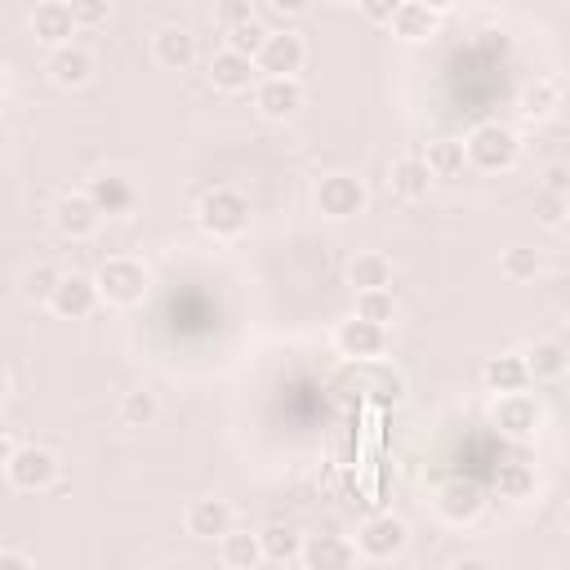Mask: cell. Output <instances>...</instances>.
<instances>
[{
	"mask_svg": "<svg viewBox=\"0 0 570 570\" xmlns=\"http://www.w3.org/2000/svg\"><path fill=\"white\" fill-rule=\"evenodd\" d=\"M298 548H303V534L294 525H263L258 530V557L263 561H289V557H298Z\"/></svg>",
	"mask_w": 570,
	"mask_h": 570,
	"instance_id": "484cf974",
	"label": "cell"
},
{
	"mask_svg": "<svg viewBox=\"0 0 570 570\" xmlns=\"http://www.w3.org/2000/svg\"><path fill=\"white\" fill-rule=\"evenodd\" d=\"M450 570H494V566H490L485 557H459V561H454Z\"/></svg>",
	"mask_w": 570,
	"mask_h": 570,
	"instance_id": "7bdbcfd3",
	"label": "cell"
},
{
	"mask_svg": "<svg viewBox=\"0 0 570 570\" xmlns=\"http://www.w3.org/2000/svg\"><path fill=\"white\" fill-rule=\"evenodd\" d=\"M494 490L503 494V499H525L530 490H534V468L530 463H499V472H494Z\"/></svg>",
	"mask_w": 570,
	"mask_h": 570,
	"instance_id": "f546056e",
	"label": "cell"
},
{
	"mask_svg": "<svg viewBox=\"0 0 570 570\" xmlns=\"http://www.w3.org/2000/svg\"><path fill=\"white\" fill-rule=\"evenodd\" d=\"M303 62H307V45L298 31H267L263 49L254 53V67L263 71V80H294Z\"/></svg>",
	"mask_w": 570,
	"mask_h": 570,
	"instance_id": "277c9868",
	"label": "cell"
},
{
	"mask_svg": "<svg viewBox=\"0 0 570 570\" xmlns=\"http://www.w3.org/2000/svg\"><path fill=\"white\" fill-rule=\"evenodd\" d=\"M521 365L530 379H557L566 370V343L561 338H539L521 352Z\"/></svg>",
	"mask_w": 570,
	"mask_h": 570,
	"instance_id": "603a6c76",
	"label": "cell"
},
{
	"mask_svg": "<svg viewBox=\"0 0 570 570\" xmlns=\"http://www.w3.org/2000/svg\"><path fill=\"white\" fill-rule=\"evenodd\" d=\"M58 267H49V263H36L27 276H22V294L31 298V303H49L53 298V285H58Z\"/></svg>",
	"mask_w": 570,
	"mask_h": 570,
	"instance_id": "836d02e7",
	"label": "cell"
},
{
	"mask_svg": "<svg viewBox=\"0 0 570 570\" xmlns=\"http://www.w3.org/2000/svg\"><path fill=\"white\" fill-rule=\"evenodd\" d=\"M254 102L267 120H289L303 107V85L298 80H258Z\"/></svg>",
	"mask_w": 570,
	"mask_h": 570,
	"instance_id": "2e32d148",
	"label": "cell"
},
{
	"mask_svg": "<svg viewBox=\"0 0 570 570\" xmlns=\"http://www.w3.org/2000/svg\"><path fill=\"white\" fill-rule=\"evenodd\" d=\"M0 570H31V561L22 552H0Z\"/></svg>",
	"mask_w": 570,
	"mask_h": 570,
	"instance_id": "60d3db41",
	"label": "cell"
},
{
	"mask_svg": "<svg viewBox=\"0 0 570 570\" xmlns=\"http://www.w3.org/2000/svg\"><path fill=\"white\" fill-rule=\"evenodd\" d=\"M392 9H396L392 0H365V4H361V13H365L370 22H387V18H392Z\"/></svg>",
	"mask_w": 570,
	"mask_h": 570,
	"instance_id": "ab89813d",
	"label": "cell"
},
{
	"mask_svg": "<svg viewBox=\"0 0 570 570\" xmlns=\"http://www.w3.org/2000/svg\"><path fill=\"white\" fill-rule=\"evenodd\" d=\"M196 223H200L209 236L232 240V236H240V232L249 227V200H245L236 187H214V191L200 196Z\"/></svg>",
	"mask_w": 570,
	"mask_h": 570,
	"instance_id": "7a4b0ae2",
	"label": "cell"
},
{
	"mask_svg": "<svg viewBox=\"0 0 570 570\" xmlns=\"http://www.w3.org/2000/svg\"><path fill=\"white\" fill-rule=\"evenodd\" d=\"M151 53H156V62L165 71H187L196 62V36L183 31V27H165V31H156Z\"/></svg>",
	"mask_w": 570,
	"mask_h": 570,
	"instance_id": "d6986e66",
	"label": "cell"
},
{
	"mask_svg": "<svg viewBox=\"0 0 570 570\" xmlns=\"http://www.w3.org/2000/svg\"><path fill=\"white\" fill-rule=\"evenodd\" d=\"M428 187H432V174H428L423 156H401V160L392 165V191H396V196H405V200H423Z\"/></svg>",
	"mask_w": 570,
	"mask_h": 570,
	"instance_id": "cb8c5ba5",
	"label": "cell"
},
{
	"mask_svg": "<svg viewBox=\"0 0 570 570\" xmlns=\"http://www.w3.org/2000/svg\"><path fill=\"white\" fill-rule=\"evenodd\" d=\"M98 223H102V214H98V209H94V200H89V196H80V191L62 196V200L53 205V227H58L67 240H85V236H94V232H98Z\"/></svg>",
	"mask_w": 570,
	"mask_h": 570,
	"instance_id": "4fadbf2b",
	"label": "cell"
},
{
	"mask_svg": "<svg viewBox=\"0 0 570 570\" xmlns=\"http://www.w3.org/2000/svg\"><path fill=\"white\" fill-rule=\"evenodd\" d=\"M499 272H503L508 281H530V276L539 272V254H534V249H525V245H512V249L503 254Z\"/></svg>",
	"mask_w": 570,
	"mask_h": 570,
	"instance_id": "d590c367",
	"label": "cell"
},
{
	"mask_svg": "<svg viewBox=\"0 0 570 570\" xmlns=\"http://www.w3.org/2000/svg\"><path fill=\"white\" fill-rule=\"evenodd\" d=\"M94 285H98V298H107V303H116V307H134V303L147 298L151 276H147V267H142L138 258L116 254V258H102Z\"/></svg>",
	"mask_w": 570,
	"mask_h": 570,
	"instance_id": "6da1fadb",
	"label": "cell"
},
{
	"mask_svg": "<svg viewBox=\"0 0 570 570\" xmlns=\"http://www.w3.org/2000/svg\"><path fill=\"white\" fill-rule=\"evenodd\" d=\"M441 22V4H419V0H401L387 18V27L401 36V40H428Z\"/></svg>",
	"mask_w": 570,
	"mask_h": 570,
	"instance_id": "5bb4252c",
	"label": "cell"
},
{
	"mask_svg": "<svg viewBox=\"0 0 570 570\" xmlns=\"http://www.w3.org/2000/svg\"><path fill=\"white\" fill-rule=\"evenodd\" d=\"M156 414H160L156 392L134 387V392L120 396V423H129V428H147V423H156Z\"/></svg>",
	"mask_w": 570,
	"mask_h": 570,
	"instance_id": "f1b7e54d",
	"label": "cell"
},
{
	"mask_svg": "<svg viewBox=\"0 0 570 570\" xmlns=\"http://www.w3.org/2000/svg\"><path fill=\"white\" fill-rule=\"evenodd\" d=\"M0 89H4V80H0Z\"/></svg>",
	"mask_w": 570,
	"mask_h": 570,
	"instance_id": "bcb514c9",
	"label": "cell"
},
{
	"mask_svg": "<svg viewBox=\"0 0 570 570\" xmlns=\"http://www.w3.org/2000/svg\"><path fill=\"white\" fill-rule=\"evenodd\" d=\"M49 76L62 89H80V85L94 80V53L80 49V45H62V49L49 53Z\"/></svg>",
	"mask_w": 570,
	"mask_h": 570,
	"instance_id": "9a60e30c",
	"label": "cell"
},
{
	"mask_svg": "<svg viewBox=\"0 0 570 570\" xmlns=\"http://www.w3.org/2000/svg\"><path fill=\"white\" fill-rule=\"evenodd\" d=\"M334 347H338L343 356H352V361H374V356H383V347H387V330H383V325H370V321H361V316H347V321H338V330H334Z\"/></svg>",
	"mask_w": 570,
	"mask_h": 570,
	"instance_id": "9c48e42d",
	"label": "cell"
},
{
	"mask_svg": "<svg viewBox=\"0 0 570 570\" xmlns=\"http://www.w3.org/2000/svg\"><path fill=\"white\" fill-rule=\"evenodd\" d=\"M494 423H499L508 436H530V432L539 428V405H534V396H525V392L499 396V401H494Z\"/></svg>",
	"mask_w": 570,
	"mask_h": 570,
	"instance_id": "ac0fdd59",
	"label": "cell"
},
{
	"mask_svg": "<svg viewBox=\"0 0 570 570\" xmlns=\"http://www.w3.org/2000/svg\"><path fill=\"white\" fill-rule=\"evenodd\" d=\"M254 76H258L254 58H240V53H232V49H218V53L209 58V80H214V89H223V94L249 89Z\"/></svg>",
	"mask_w": 570,
	"mask_h": 570,
	"instance_id": "e0dca14e",
	"label": "cell"
},
{
	"mask_svg": "<svg viewBox=\"0 0 570 570\" xmlns=\"http://www.w3.org/2000/svg\"><path fill=\"white\" fill-rule=\"evenodd\" d=\"M263 40H267V27H263L258 18H249V22H240V27L227 31V49L240 53V58H254V53L263 49Z\"/></svg>",
	"mask_w": 570,
	"mask_h": 570,
	"instance_id": "d6a6232c",
	"label": "cell"
},
{
	"mask_svg": "<svg viewBox=\"0 0 570 570\" xmlns=\"http://www.w3.org/2000/svg\"><path fill=\"white\" fill-rule=\"evenodd\" d=\"M13 450H18V445H13V436H9V432H0V468H9Z\"/></svg>",
	"mask_w": 570,
	"mask_h": 570,
	"instance_id": "ee69618b",
	"label": "cell"
},
{
	"mask_svg": "<svg viewBox=\"0 0 570 570\" xmlns=\"http://www.w3.org/2000/svg\"><path fill=\"white\" fill-rule=\"evenodd\" d=\"M85 196L94 200L98 214H129V209H134V187H129V178H120V174L94 178Z\"/></svg>",
	"mask_w": 570,
	"mask_h": 570,
	"instance_id": "44dd1931",
	"label": "cell"
},
{
	"mask_svg": "<svg viewBox=\"0 0 570 570\" xmlns=\"http://www.w3.org/2000/svg\"><path fill=\"white\" fill-rule=\"evenodd\" d=\"M517 151H521V142H517V134H512L508 125H481V129H472L468 142H463V160H468L472 169H481V174L512 169V165H517Z\"/></svg>",
	"mask_w": 570,
	"mask_h": 570,
	"instance_id": "3957f363",
	"label": "cell"
},
{
	"mask_svg": "<svg viewBox=\"0 0 570 570\" xmlns=\"http://www.w3.org/2000/svg\"><path fill=\"white\" fill-rule=\"evenodd\" d=\"M347 281L356 285V294H365V289H387V285H392V263H387L383 254L365 249V254H356V258H352Z\"/></svg>",
	"mask_w": 570,
	"mask_h": 570,
	"instance_id": "d4e9b609",
	"label": "cell"
},
{
	"mask_svg": "<svg viewBox=\"0 0 570 570\" xmlns=\"http://www.w3.org/2000/svg\"><path fill=\"white\" fill-rule=\"evenodd\" d=\"M4 472L18 490H49L58 481V454L49 445H18Z\"/></svg>",
	"mask_w": 570,
	"mask_h": 570,
	"instance_id": "8992f818",
	"label": "cell"
},
{
	"mask_svg": "<svg viewBox=\"0 0 570 570\" xmlns=\"http://www.w3.org/2000/svg\"><path fill=\"white\" fill-rule=\"evenodd\" d=\"M263 557H258V534L249 530H227L223 534V566L227 570H254Z\"/></svg>",
	"mask_w": 570,
	"mask_h": 570,
	"instance_id": "83f0119b",
	"label": "cell"
},
{
	"mask_svg": "<svg viewBox=\"0 0 570 570\" xmlns=\"http://www.w3.org/2000/svg\"><path fill=\"white\" fill-rule=\"evenodd\" d=\"M436 508L445 521H472L481 512V490L472 481H445L436 490Z\"/></svg>",
	"mask_w": 570,
	"mask_h": 570,
	"instance_id": "7402d4cb",
	"label": "cell"
},
{
	"mask_svg": "<svg viewBox=\"0 0 570 570\" xmlns=\"http://www.w3.org/2000/svg\"><path fill=\"white\" fill-rule=\"evenodd\" d=\"M214 18L232 31V27H240V22H249V18H254V4H249V0H223V4L214 9Z\"/></svg>",
	"mask_w": 570,
	"mask_h": 570,
	"instance_id": "74e56055",
	"label": "cell"
},
{
	"mask_svg": "<svg viewBox=\"0 0 570 570\" xmlns=\"http://www.w3.org/2000/svg\"><path fill=\"white\" fill-rule=\"evenodd\" d=\"M534 214H539V223H543V227L561 232V227H566V214H570L566 191H539V196H534Z\"/></svg>",
	"mask_w": 570,
	"mask_h": 570,
	"instance_id": "e575fe53",
	"label": "cell"
},
{
	"mask_svg": "<svg viewBox=\"0 0 570 570\" xmlns=\"http://www.w3.org/2000/svg\"><path fill=\"white\" fill-rule=\"evenodd\" d=\"M316 209L325 218H356L365 209V187L352 174H325L316 183Z\"/></svg>",
	"mask_w": 570,
	"mask_h": 570,
	"instance_id": "52a82bcc",
	"label": "cell"
},
{
	"mask_svg": "<svg viewBox=\"0 0 570 570\" xmlns=\"http://www.w3.org/2000/svg\"><path fill=\"white\" fill-rule=\"evenodd\" d=\"M352 316H361V321L387 330V321L396 316V298H392V289H365V294H356V312H352Z\"/></svg>",
	"mask_w": 570,
	"mask_h": 570,
	"instance_id": "1f68e13d",
	"label": "cell"
},
{
	"mask_svg": "<svg viewBox=\"0 0 570 570\" xmlns=\"http://www.w3.org/2000/svg\"><path fill=\"white\" fill-rule=\"evenodd\" d=\"M183 525H187V534H196V539H223V534L232 530V503H227V499H214V494L191 499L187 512H183Z\"/></svg>",
	"mask_w": 570,
	"mask_h": 570,
	"instance_id": "7c38bea8",
	"label": "cell"
},
{
	"mask_svg": "<svg viewBox=\"0 0 570 570\" xmlns=\"http://www.w3.org/2000/svg\"><path fill=\"white\" fill-rule=\"evenodd\" d=\"M481 383H485L490 392H499V396H508V392H521V387L530 383V374H525V365H521V352H503V356H490V361L481 365Z\"/></svg>",
	"mask_w": 570,
	"mask_h": 570,
	"instance_id": "ffe728a7",
	"label": "cell"
},
{
	"mask_svg": "<svg viewBox=\"0 0 570 570\" xmlns=\"http://www.w3.org/2000/svg\"><path fill=\"white\" fill-rule=\"evenodd\" d=\"M561 107V80H534L525 94H521V111L525 116H552Z\"/></svg>",
	"mask_w": 570,
	"mask_h": 570,
	"instance_id": "4dcf8cb0",
	"label": "cell"
},
{
	"mask_svg": "<svg viewBox=\"0 0 570 570\" xmlns=\"http://www.w3.org/2000/svg\"><path fill=\"white\" fill-rule=\"evenodd\" d=\"M9 396V374H4V365H0V401Z\"/></svg>",
	"mask_w": 570,
	"mask_h": 570,
	"instance_id": "f6af8a7d",
	"label": "cell"
},
{
	"mask_svg": "<svg viewBox=\"0 0 570 570\" xmlns=\"http://www.w3.org/2000/svg\"><path fill=\"white\" fill-rule=\"evenodd\" d=\"M71 13H76V27H102L107 22V4L102 0H80V4H71Z\"/></svg>",
	"mask_w": 570,
	"mask_h": 570,
	"instance_id": "f35d334b",
	"label": "cell"
},
{
	"mask_svg": "<svg viewBox=\"0 0 570 570\" xmlns=\"http://www.w3.org/2000/svg\"><path fill=\"white\" fill-rule=\"evenodd\" d=\"M298 561H303V570H356V548H352V539L321 530V534L303 539Z\"/></svg>",
	"mask_w": 570,
	"mask_h": 570,
	"instance_id": "ba28073f",
	"label": "cell"
},
{
	"mask_svg": "<svg viewBox=\"0 0 570 570\" xmlns=\"http://www.w3.org/2000/svg\"><path fill=\"white\" fill-rule=\"evenodd\" d=\"M94 303H98V285H94V276H85V272H62L58 285H53V298H49V307H53L58 316H67V321L89 316Z\"/></svg>",
	"mask_w": 570,
	"mask_h": 570,
	"instance_id": "30bf717a",
	"label": "cell"
},
{
	"mask_svg": "<svg viewBox=\"0 0 570 570\" xmlns=\"http://www.w3.org/2000/svg\"><path fill=\"white\" fill-rule=\"evenodd\" d=\"M543 191H566V165H552L548 169V187Z\"/></svg>",
	"mask_w": 570,
	"mask_h": 570,
	"instance_id": "b9f144b4",
	"label": "cell"
},
{
	"mask_svg": "<svg viewBox=\"0 0 570 570\" xmlns=\"http://www.w3.org/2000/svg\"><path fill=\"white\" fill-rule=\"evenodd\" d=\"M423 165H428L432 178H459L463 165H468V160H463V142H454V138H436V142H428Z\"/></svg>",
	"mask_w": 570,
	"mask_h": 570,
	"instance_id": "4316f807",
	"label": "cell"
},
{
	"mask_svg": "<svg viewBox=\"0 0 570 570\" xmlns=\"http://www.w3.org/2000/svg\"><path fill=\"white\" fill-rule=\"evenodd\" d=\"M405 539H410L405 521L392 517V512H379V517H365V521H361L352 548H356L361 557H370V561H387V557H396V552L405 548Z\"/></svg>",
	"mask_w": 570,
	"mask_h": 570,
	"instance_id": "5b68a950",
	"label": "cell"
},
{
	"mask_svg": "<svg viewBox=\"0 0 570 570\" xmlns=\"http://www.w3.org/2000/svg\"><path fill=\"white\" fill-rule=\"evenodd\" d=\"M31 36H36L40 45H49V53L62 49V45H71V36H76V13H71V4H62V0L36 4V13H31Z\"/></svg>",
	"mask_w": 570,
	"mask_h": 570,
	"instance_id": "8fae6325",
	"label": "cell"
},
{
	"mask_svg": "<svg viewBox=\"0 0 570 570\" xmlns=\"http://www.w3.org/2000/svg\"><path fill=\"white\" fill-rule=\"evenodd\" d=\"M370 396H374V405H396V401L405 396V383H401L396 374H379V379L370 383Z\"/></svg>",
	"mask_w": 570,
	"mask_h": 570,
	"instance_id": "8d00e7d4",
	"label": "cell"
}]
</instances>
